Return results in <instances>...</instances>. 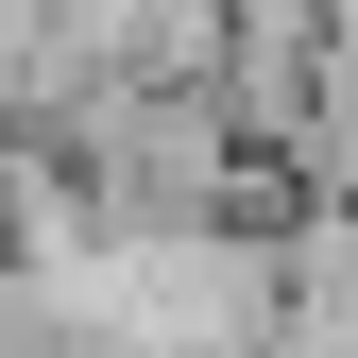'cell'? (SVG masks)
Returning <instances> with one entry per match:
<instances>
[]
</instances>
